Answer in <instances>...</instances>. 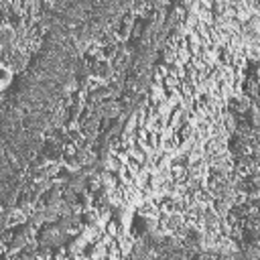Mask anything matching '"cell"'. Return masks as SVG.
<instances>
[{"instance_id": "1", "label": "cell", "mask_w": 260, "mask_h": 260, "mask_svg": "<svg viewBox=\"0 0 260 260\" xmlns=\"http://www.w3.org/2000/svg\"><path fill=\"white\" fill-rule=\"evenodd\" d=\"M12 80V71L6 65H0V88H6Z\"/></svg>"}]
</instances>
